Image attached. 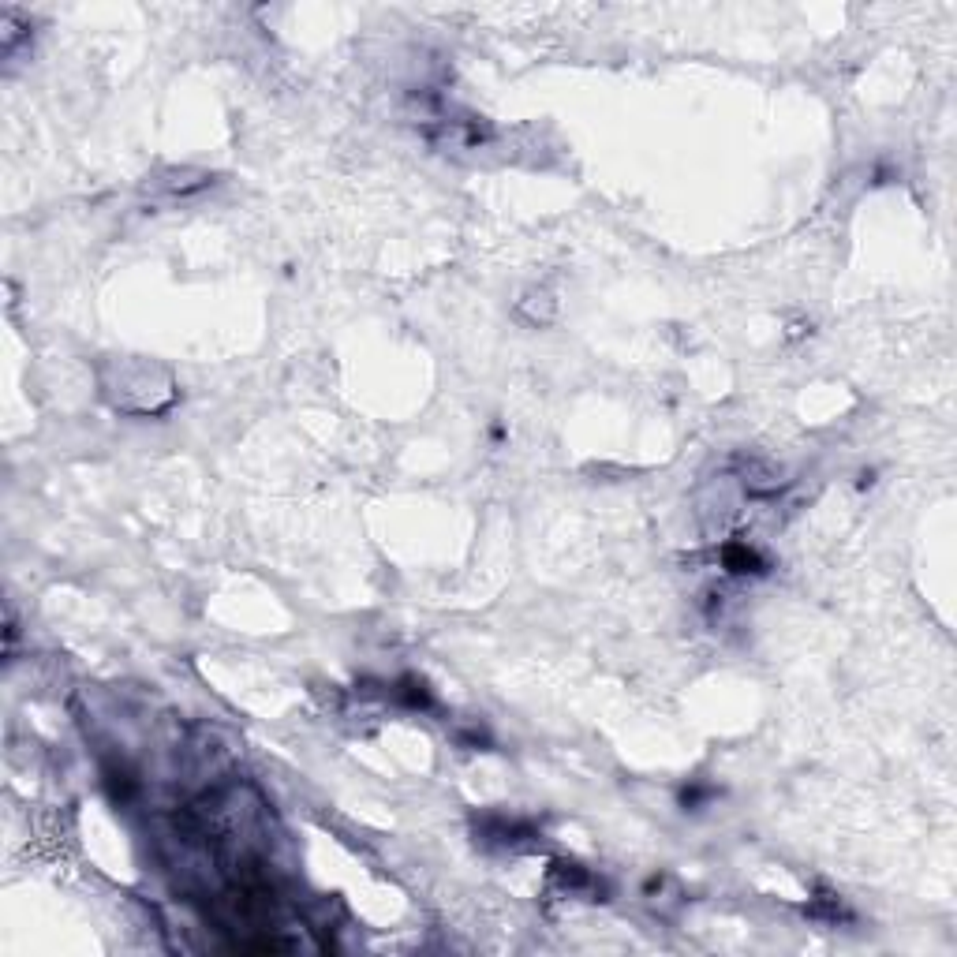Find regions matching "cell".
<instances>
[{
	"label": "cell",
	"instance_id": "obj_6",
	"mask_svg": "<svg viewBox=\"0 0 957 957\" xmlns=\"http://www.w3.org/2000/svg\"><path fill=\"white\" fill-rule=\"evenodd\" d=\"M397 696L408 703V707H427V703H430V692L423 688V681H412V677H408V681H400Z\"/></svg>",
	"mask_w": 957,
	"mask_h": 957
},
{
	"label": "cell",
	"instance_id": "obj_3",
	"mask_svg": "<svg viewBox=\"0 0 957 957\" xmlns=\"http://www.w3.org/2000/svg\"><path fill=\"white\" fill-rule=\"evenodd\" d=\"M214 184V176L210 172H199V169H165L154 180V191H165L169 199H187V195H199V191H206V187Z\"/></svg>",
	"mask_w": 957,
	"mask_h": 957
},
{
	"label": "cell",
	"instance_id": "obj_2",
	"mask_svg": "<svg viewBox=\"0 0 957 957\" xmlns=\"http://www.w3.org/2000/svg\"><path fill=\"white\" fill-rule=\"evenodd\" d=\"M733 472H737V479H741L752 498H771V494L789 486L786 468H778L774 460L763 457H737L733 460Z\"/></svg>",
	"mask_w": 957,
	"mask_h": 957
},
{
	"label": "cell",
	"instance_id": "obj_1",
	"mask_svg": "<svg viewBox=\"0 0 957 957\" xmlns=\"http://www.w3.org/2000/svg\"><path fill=\"white\" fill-rule=\"evenodd\" d=\"M101 393L116 412L158 415L172 408L176 382L169 378V371L150 367V363H113L101 374Z\"/></svg>",
	"mask_w": 957,
	"mask_h": 957
},
{
	"label": "cell",
	"instance_id": "obj_5",
	"mask_svg": "<svg viewBox=\"0 0 957 957\" xmlns=\"http://www.w3.org/2000/svg\"><path fill=\"white\" fill-rule=\"evenodd\" d=\"M722 565H726L729 572H737V576H744V572H752V576L767 572V561L759 558V550H752L748 543H729L726 550H722Z\"/></svg>",
	"mask_w": 957,
	"mask_h": 957
},
{
	"label": "cell",
	"instance_id": "obj_4",
	"mask_svg": "<svg viewBox=\"0 0 957 957\" xmlns=\"http://www.w3.org/2000/svg\"><path fill=\"white\" fill-rule=\"evenodd\" d=\"M516 315L524 318L528 326H546L558 315V300L550 292H543V288H531L524 300H516Z\"/></svg>",
	"mask_w": 957,
	"mask_h": 957
}]
</instances>
